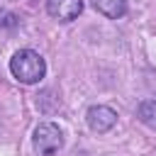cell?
<instances>
[{
    "mask_svg": "<svg viewBox=\"0 0 156 156\" xmlns=\"http://www.w3.org/2000/svg\"><path fill=\"white\" fill-rule=\"evenodd\" d=\"M10 71H12V76H15L20 83L32 85V83H39V80L44 78L46 63H44V58H41L37 51H32V49H20V51L10 58Z\"/></svg>",
    "mask_w": 156,
    "mask_h": 156,
    "instance_id": "cell-1",
    "label": "cell"
},
{
    "mask_svg": "<svg viewBox=\"0 0 156 156\" xmlns=\"http://www.w3.org/2000/svg\"><path fill=\"white\" fill-rule=\"evenodd\" d=\"M61 146H63V136L56 124L44 122L34 129V151L39 156H54Z\"/></svg>",
    "mask_w": 156,
    "mask_h": 156,
    "instance_id": "cell-2",
    "label": "cell"
},
{
    "mask_svg": "<svg viewBox=\"0 0 156 156\" xmlns=\"http://www.w3.org/2000/svg\"><path fill=\"white\" fill-rule=\"evenodd\" d=\"M85 117H88V124H90L93 132H107V129H112L115 122H117V112H115L112 107H105V105L90 107Z\"/></svg>",
    "mask_w": 156,
    "mask_h": 156,
    "instance_id": "cell-3",
    "label": "cell"
},
{
    "mask_svg": "<svg viewBox=\"0 0 156 156\" xmlns=\"http://www.w3.org/2000/svg\"><path fill=\"white\" fill-rule=\"evenodd\" d=\"M46 10L51 17H56L58 22H71L80 15L83 10V0H49Z\"/></svg>",
    "mask_w": 156,
    "mask_h": 156,
    "instance_id": "cell-4",
    "label": "cell"
},
{
    "mask_svg": "<svg viewBox=\"0 0 156 156\" xmlns=\"http://www.w3.org/2000/svg\"><path fill=\"white\" fill-rule=\"evenodd\" d=\"M98 12H102L110 20H117L127 12V0H90Z\"/></svg>",
    "mask_w": 156,
    "mask_h": 156,
    "instance_id": "cell-5",
    "label": "cell"
},
{
    "mask_svg": "<svg viewBox=\"0 0 156 156\" xmlns=\"http://www.w3.org/2000/svg\"><path fill=\"white\" fill-rule=\"evenodd\" d=\"M136 115H139V119H141L146 127L156 129V100H144V102L136 107Z\"/></svg>",
    "mask_w": 156,
    "mask_h": 156,
    "instance_id": "cell-6",
    "label": "cell"
}]
</instances>
